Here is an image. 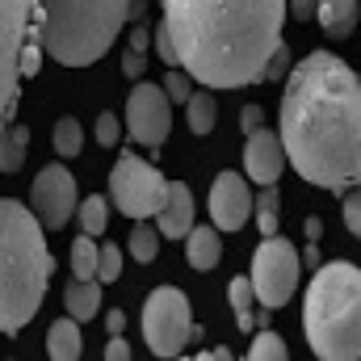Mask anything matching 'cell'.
<instances>
[{"mask_svg": "<svg viewBox=\"0 0 361 361\" xmlns=\"http://www.w3.org/2000/svg\"><path fill=\"white\" fill-rule=\"evenodd\" d=\"M143 8H147V0H130V17H135V21L143 17Z\"/></svg>", "mask_w": 361, "mask_h": 361, "instance_id": "ee69618b", "label": "cell"}, {"mask_svg": "<svg viewBox=\"0 0 361 361\" xmlns=\"http://www.w3.org/2000/svg\"><path fill=\"white\" fill-rule=\"evenodd\" d=\"M42 63H47V51L34 42V38H25V47H21V55H17V72H21V80H30V76H38L42 72Z\"/></svg>", "mask_w": 361, "mask_h": 361, "instance_id": "83f0119b", "label": "cell"}, {"mask_svg": "<svg viewBox=\"0 0 361 361\" xmlns=\"http://www.w3.org/2000/svg\"><path fill=\"white\" fill-rule=\"evenodd\" d=\"M227 294H231V307H235V315H252V302H257V294H252V281H248V277H235V281L227 286Z\"/></svg>", "mask_w": 361, "mask_h": 361, "instance_id": "f546056e", "label": "cell"}, {"mask_svg": "<svg viewBox=\"0 0 361 361\" xmlns=\"http://www.w3.org/2000/svg\"><path fill=\"white\" fill-rule=\"evenodd\" d=\"M210 219L219 231H240L248 219H252V189H248V177L240 173H219L210 180V202H206Z\"/></svg>", "mask_w": 361, "mask_h": 361, "instance_id": "7c38bea8", "label": "cell"}, {"mask_svg": "<svg viewBox=\"0 0 361 361\" xmlns=\"http://www.w3.org/2000/svg\"><path fill=\"white\" fill-rule=\"evenodd\" d=\"M25 152H30V130L13 126V122H0V173H21Z\"/></svg>", "mask_w": 361, "mask_h": 361, "instance_id": "ac0fdd59", "label": "cell"}, {"mask_svg": "<svg viewBox=\"0 0 361 361\" xmlns=\"http://www.w3.org/2000/svg\"><path fill=\"white\" fill-rule=\"evenodd\" d=\"M143 68H147V63H143V51H126V55H122V72H126V76H143Z\"/></svg>", "mask_w": 361, "mask_h": 361, "instance_id": "8d00e7d4", "label": "cell"}, {"mask_svg": "<svg viewBox=\"0 0 361 361\" xmlns=\"http://www.w3.org/2000/svg\"><path fill=\"white\" fill-rule=\"evenodd\" d=\"M302 265L319 269V244H307V252H302Z\"/></svg>", "mask_w": 361, "mask_h": 361, "instance_id": "b9f144b4", "label": "cell"}, {"mask_svg": "<svg viewBox=\"0 0 361 361\" xmlns=\"http://www.w3.org/2000/svg\"><path fill=\"white\" fill-rule=\"evenodd\" d=\"M281 147L294 173L328 193L361 185V80L332 51H311L286 72Z\"/></svg>", "mask_w": 361, "mask_h": 361, "instance_id": "6da1fadb", "label": "cell"}, {"mask_svg": "<svg viewBox=\"0 0 361 361\" xmlns=\"http://www.w3.org/2000/svg\"><path fill=\"white\" fill-rule=\"evenodd\" d=\"M156 223H160L164 240H185V231L193 227V193H189L185 180H169V193H164V206H160Z\"/></svg>", "mask_w": 361, "mask_h": 361, "instance_id": "5bb4252c", "label": "cell"}, {"mask_svg": "<svg viewBox=\"0 0 361 361\" xmlns=\"http://www.w3.org/2000/svg\"><path fill=\"white\" fill-rule=\"evenodd\" d=\"M51 143H55V152L59 156H80V147H85V130H80V122L76 118H59L55 126H51Z\"/></svg>", "mask_w": 361, "mask_h": 361, "instance_id": "603a6c76", "label": "cell"}, {"mask_svg": "<svg viewBox=\"0 0 361 361\" xmlns=\"http://www.w3.org/2000/svg\"><path fill=\"white\" fill-rule=\"evenodd\" d=\"M126 17L130 0H34L30 38L47 51V59L63 68H89L105 59Z\"/></svg>", "mask_w": 361, "mask_h": 361, "instance_id": "277c9868", "label": "cell"}, {"mask_svg": "<svg viewBox=\"0 0 361 361\" xmlns=\"http://www.w3.org/2000/svg\"><path fill=\"white\" fill-rule=\"evenodd\" d=\"M105 324H109V336L126 332V315H122V311H109V315H105Z\"/></svg>", "mask_w": 361, "mask_h": 361, "instance_id": "ab89813d", "label": "cell"}, {"mask_svg": "<svg viewBox=\"0 0 361 361\" xmlns=\"http://www.w3.org/2000/svg\"><path fill=\"white\" fill-rule=\"evenodd\" d=\"M240 126H244V135H252V130L261 126V109H257V105H248V109L240 114Z\"/></svg>", "mask_w": 361, "mask_h": 361, "instance_id": "74e56055", "label": "cell"}, {"mask_svg": "<svg viewBox=\"0 0 361 361\" xmlns=\"http://www.w3.org/2000/svg\"><path fill=\"white\" fill-rule=\"evenodd\" d=\"M97 248H101V244H92L89 231L76 235V244H72V273H76V277H85V281L97 277Z\"/></svg>", "mask_w": 361, "mask_h": 361, "instance_id": "d4e9b609", "label": "cell"}, {"mask_svg": "<svg viewBox=\"0 0 361 361\" xmlns=\"http://www.w3.org/2000/svg\"><path fill=\"white\" fill-rule=\"evenodd\" d=\"M152 47V34L143 30V25H135V34H130V51H147Z\"/></svg>", "mask_w": 361, "mask_h": 361, "instance_id": "f35d334b", "label": "cell"}, {"mask_svg": "<svg viewBox=\"0 0 361 361\" xmlns=\"http://www.w3.org/2000/svg\"><path fill=\"white\" fill-rule=\"evenodd\" d=\"M63 307H68V315L76 319V324H89L92 315L101 311V281L97 277H76L68 290H63Z\"/></svg>", "mask_w": 361, "mask_h": 361, "instance_id": "e0dca14e", "label": "cell"}, {"mask_svg": "<svg viewBox=\"0 0 361 361\" xmlns=\"http://www.w3.org/2000/svg\"><path fill=\"white\" fill-rule=\"evenodd\" d=\"M105 357H109V361H126V357H130V345H126V336H122V332H118V336H109Z\"/></svg>", "mask_w": 361, "mask_h": 361, "instance_id": "e575fe53", "label": "cell"}, {"mask_svg": "<svg viewBox=\"0 0 361 361\" xmlns=\"http://www.w3.org/2000/svg\"><path fill=\"white\" fill-rule=\"evenodd\" d=\"M185 261L193 269H214L219 257H223V244H219V227H189L185 231Z\"/></svg>", "mask_w": 361, "mask_h": 361, "instance_id": "2e32d148", "label": "cell"}, {"mask_svg": "<svg viewBox=\"0 0 361 361\" xmlns=\"http://www.w3.org/2000/svg\"><path fill=\"white\" fill-rule=\"evenodd\" d=\"M286 169V147H281V135L257 126L244 143V177L257 180V185H277Z\"/></svg>", "mask_w": 361, "mask_h": 361, "instance_id": "4fadbf2b", "label": "cell"}, {"mask_svg": "<svg viewBox=\"0 0 361 361\" xmlns=\"http://www.w3.org/2000/svg\"><path fill=\"white\" fill-rule=\"evenodd\" d=\"M130 257L139 261V265H152L156 257H160V231L147 223V219H135V231H130Z\"/></svg>", "mask_w": 361, "mask_h": 361, "instance_id": "44dd1931", "label": "cell"}, {"mask_svg": "<svg viewBox=\"0 0 361 361\" xmlns=\"http://www.w3.org/2000/svg\"><path fill=\"white\" fill-rule=\"evenodd\" d=\"M173 130V101L160 85H135L126 97V135L139 147H160Z\"/></svg>", "mask_w": 361, "mask_h": 361, "instance_id": "30bf717a", "label": "cell"}, {"mask_svg": "<svg viewBox=\"0 0 361 361\" xmlns=\"http://www.w3.org/2000/svg\"><path fill=\"white\" fill-rule=\"evenodd\" d=\"M202 357H206V361H227L231 353H227V349H210V353H202Z\"/></svg>", "mask_w": 361, "mask_h": 361, "instance_id": "7bdbcfd3", "label": "cell"}, {"mask_svg": "<svg viewBox=\"0 0 361 361\" xmlns=\"http://www.w3.org/2000/svg\"><path fill=\"white\" fill-rule=\"evenodd\" d=\"M193 332V311L189 298L177 286H160L147 294L143 302V341L152 349V357H177Z\"/></svg>", "mask_w": 361, "mask_h": 361, "instance_id": "52a82bcc", "label": "cell"}, {"mask_svg": "<svg viewBox=\"0 0 361 361\" xmlns=\"http://www.w3.org/2000/svg\"><path fill=\"white\" fill-rule=\"evenodd\" d=\"M315 21L324 25L328 38H349L361 21L357 0H315Z\"/></svg>", "mask_w": 361, "mask_h": 361, "instance_id": "9a60e30c", "label": "cell"}, {"mask_svg": "<svg viewBox=\"0 0 361 361\" xmlns=\"http://www.w3.org/2000/svg\"><path fill=\"white\" fill-rule=\"evenodd\" d=\"M30 210L34 219L42 223V231H63L76 214V177L63 169V164H47L34 189H30Z\"/></svg>", "mask_w": 361, "mask_h": 361, "instance_id": "8fae6325", "label": "cell"}, {"mask_svg": "<svg viewBox=\"0 0 361 361\" xmlns=\"http://www.w3.org/2000/svg\"><path fill=\"white\" fill-rule=\"evenodd\" d=\"M286 72H290V47L281 42L269 55V63H265V80H286Z\"/></svg>", "mask_w": 361, "mask_h": 361, "instance_id": "836d02e7", "label": "cell"}, {"mask_svg": "<svg viewBox=\"0 0 361 361\" xmlns=\"http://www.w3.org/2000/svg\"><path fill=\"white\" fill-rule=\"evenodd\" d=\"M164 193H169V180H164L160 169H152L135 152H122L118 156V164L109 173V202L126 219H152V214H160Z\"/></svg>", "mask_w": 361, "mask_h": 361, "instance_id": "8992f818", "label": "cell"}, {"mask_svg": "<svg viewBox=\"0 0 361 361\" xmlns=\"http://www.w3.org/2000/svg\"><path fill=\"white\" fill-rule=\"evenodd\" d=\"M319 235H324V223H319V219H307V240L319 244Z\"/></svg>", "mask_w": 361, "mask_h": 361, "instance_id": "60d3db41", "label": "cell"}, {"mask_svg": "<svg viewBox=\"0 0 361 361\" xmlns=\"http://www.w3.org/2000/svg\"><path fill=\"white\" fill-rule=\"evenodd\" d=\"M156 55H160L169 68H180L177 42H173V34H169V25H164V21H160V30H156Z\"/></svg>", "mask_w": 361, "mask_h": 361, "instance_id": "d6a6232c", "label": "cell"}, {"mask_svg": "<svg viewBox=\"0 0 361 361\" xmlns=\"http://www.w3.org/2000/svg\"><path fill=\"white\" fill-rule=\"evenodd\" d=\"M47 353L55 361H76L80 357V324H76L72 315L51 324V332H47Z\"/></svg>", "mask_w": 361, "mask_h": 361, "instance_id": "d6986e66", "label": "cell"}, {"mask_svg": "<svg viewBox=\"0 0 361 361\" xmlns=\"http://www.w3.org/2000/svg\"><path fill=\"white\" fill-rule=\"evenodd\" d=\"M122 277V248L118 244H101L97 248V281H118Z\"/></svg>", "mask_w": 361, "mask_h": 361, "instance_id": "4316f807", "label": "cell"}, {"mask_svg": "<svg viewBox=\"0 0 361 361\" xmlns=\"http://www.w3.org/2000/svg\"><path fill=\"white\" fill-rule=\"evenodd\" d=\"M164 25L197 85L244 89L281 47L286 0H164Z\"/></svg>", "mask_w": 361, "mask_h": 361, "instance_id": "7a4b0ae2", "label": "cell"}, {"mask_svg": "<svg viewBox=\"0 0 361 361\" xmlns=\"http://www.w3.org/2000/svg\"><path fill=\"white\" fill-rule=\"evenodd\" d=\"M341 197H345V227H349L353 235H361V185L345 189Z\"/></svg>", "mask_w": 361, "mask_h": 361, "instance_id": "1f68e13d", "label": "cell"}, {"mask_svg": "<svg viewBox=\"0 0 361 361\" xmlns=\"http://www.w3.org/2000/svg\"><path fill=\"white\" fill-rule=\"evenodd\" d=\"M118 139H122L118 114H101V118H97V143H101V147H118Z\"/></svg>", "mask_w": 361, "mask_h": 361, "instance_id": "4dcf8cb0", "label": "cell"}, {"mask_svg": "<svg viewBox=\"0 0 361 361\" xmlns=\"http://www.w3.org/2000/svg\"><path fill=\"white\" fill-rule=\"evenodd\" d=\"M55 257L30 206L0 197V332L17 336L42 307Z\"/></svg>", "mask_w": 361, "mask_h": 361, "instance_id": "3957f363", "label": "cell"}, {"mask_svg": "<svg viewBox=\"0 0 361 361\" xmlns=\"http://www.w3.org/2000/svg\"><path fill=\"white\" fill-rule=\"evenodd\" d=\"M164 92H169L173 105H185L189 92H193V76H189L185 68H169V76H164Z\"/></svg>", "mask_w": 361, "mask_h": 361, "instance_id": "f1b7e54d", "label": "cell"}, {"mask_svg": "<svg viewBox=\"0 0 361 361\" xmlns=\"http://www.w3.org/2000/svg\"><path fill=\"white\" fill-rule=\"evenodd\" d=\"M76 219H80V231L101 235V231L109 227V202H105V197H97V193H89L85 202H76Z\"/></svg>", "mask_w": 361, "mask_h": 361, "instance_id": "7402d4cb", "label": "cell"}, {"mask_svg": "<svg viewBox=\"0 0 361 361\" xmlns=\"http://www.w3.org/2000/svg\"><path fill=\"white\" fill-rule=\"evenodd\" d=\"M294 21H315V0H290V8H286Z\"/></svg>", "mask_w": 361, "mask_h": 361, "instance_id": "d590c367", "label": "cell"}, {"mask_svg": "<svg viewBox=\"0 0 361 361\" xmlns=\"http://www.w3.org/2000/svg\"><path fill=\"white\" fill-rule=\"evenodd\" d=\"M290 357V349H286V341L277 336V332H257L252 336V345H248V361H286Z\"/></svg>", "mask_w": 361, "mask_h": 361, "instance_id": "484cf974", "label": "cell"}, {"mask_svg": "<svg viewBox=\"0 0 361 361\" xmlns=\"http://www.w3.org/2000/svg\"><path fill=\"white\" fill-rule=\"evenodd\" d=\"M277 206H281V197H277V185H261V197L252 202V210H257V227H261V235H277Z\"/></svg>", "mask_w": 361, "mask_h": 361, "instance_id": "cb8c5ba5", "label": "cell"}, {"mask_svg": "<svg viewBox=\"0 0 361 361\" xmlns=\"http://www.w3.org/2000/svg\"><path fill=\"white\" fill-rule=\"evenodd\" d=\"M30 13L34 0H0V122H8L17 109V89H21L17 55L30 38Z\"/></svg>", "mask_w": 361, "mask_h": 361, "instance_id": "9c48e42d", "label": "cell"}, {"mask_svg": "<svg viewBox=\"0 0 361 361\" xmlns=\"http://www.w3.org/2000/svg\"><path fill=\"white\" fill-rule=\"evenodd\" d=\"M298 277H302V257L294 252L290 240L281 235H265V244H257V257H252V294L261 307H286L298 290Z\"/></svg>", "mask_w": 361, "mask_h": 361, "instance_id": "ba28073f", "label": "cell"}, {"mask_svg": "<svg viewBox=\"0 0 361 361\" xmlns=\"http://www.w3.org/2000/svg\"><path fill=\"white\" fill-rule=\"evenodd\" d=\"M214 122H219L214 97L210 92H189V101H185V126H189V135H210Z\"/></svg>", "mask_w": 361, "mask_h": 361, "instance_id": "ffe728a7", "label": "cell"}, {"mask_svg": "<svg viewBox=\"0 0 361 361\" xmlns=\"http://www.w3.org/2000/svg\"><path fill=\"white\" fill-rule=\"evenodd\" d=\"M302 328L311 353L324 361L361 357V269L349 261L319 265L307 298H302Z\"/></svg>", "mask_w": 361, "mask_h": 361, "instance_id": "5b68a950", "label": "cell"}]
</instances>
